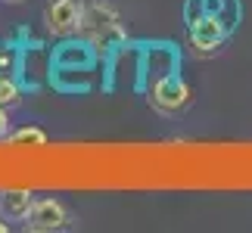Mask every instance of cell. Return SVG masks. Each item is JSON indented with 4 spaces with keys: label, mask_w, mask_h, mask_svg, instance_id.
<instances>
[{
    "label": "cell",
    "mask_w": 252,
    "mask_h": 233,
    "mask_svg": "<svg viewBox=\"0 0 252 233\" xmlns=\"http://www.w3.org/2000/svg\"><path fill=\"white\" fill-rule=\"evenodd\" d=\"M9 230V224H6V221H0V233H6Z\"/></svg>",
    "instance_id": "obj_9"
},
{
    "label": "cell",
    "mask_w": 252,
    "mask_h": 233,
    "mask_svg": "<svg viewBox=\"0 0 252 233\" xmlns=\"http://www.w3.org/2000/svg\"><path fill=\"white\" fill-rule=\"evenodd\" d=\"M6 3H22V0H6Z\"/></svg>",
    "instance_id": "obj_10"
},
{
    "label": "cell",
    "mask_w": 252,
    "mask_h": 233,
    "mask_svg": "<svg viewBox=\"0 0 252 233\" xmlns=\"http://www.w3.org/2000/svg\"><path fill=\"white\" fill-rule=\"evenodd\" d=\"M227 34H230V22L221 13H209V9H202L199 16L190 13V41L199 53L218 50L227 41Z\"/></svg>",
    "instance_id": "obj_1"
},
{
    "label": "cell",
    "mask_w": 252,
    "mask_h": 233,
    "mask_svg": "<svg viewBox=\"0 0 252 233\" xmlns=\"http://www.w3.org/2000/svg\"><path fill=\"white\" fill-rule=\"evenodd\" d=\"M19 100H22V93H19V87L13 78H0V106H19Z\"/></svg>",
    "instance_id": "obj_7"
},
{
    "label": "cell",
    "mask_w": 252,
    "mask_h": 233,
    "mask_svg": "<svg viewBox=\"0 0 252 233\" xmlns=\"http://www.w3.org/2000/svg\"><path fill=\"white\" fill-rule=\"evenodd\" d=\"M81 34H87L94 41V47L100 50H109V34H122V25H119V13L106 3H91L84 6V16H81ZM125 37V34H122Z\"/></svg>",
    "instance_id": "obj_2"
},
{
    "label": "cell",
    "mask_w": 252,
    "mask_h": 233,
    "mask_svg": "<svg viewBox=\"0 0 252 233\" xmlns=\"http://www.w3.org/2000/svg\"><path fill=\"white\" fill-rule=\"evenodd\" d=\"M81 16H84V3L81 0H50L44 6V25L47 31L56 37H69L81 28Z\"/></svg>",
    "instance_id": "obj_3"
},
{
    "label": "cell",
    "mask_w": 252,
    "mask_h": 233,
    "mask_svg": "<svg viewBox=\"0 0 252 233\" xmlns=\"http://www.w3.org/2000/svg\"><path fill=\"white\" fill-rule=\"evenodd\" d=\"M6 140L9 143H34V146H44V143H47V134L41 128H22V131L9 134Z\"/></svg>",
    "instance_id": "obj_6"
},
{
    "label": "cell",
    "mask_w": 252,
    "mask_h": 233,
    "mask_svg": "<svg viewBox=\"0 0 252 233\" xmlns=\"http://www.w3.org/2000/svg\"><path fill=\"white\" fill-rule=\"evenodd\" d=\"M69 224H72L69 208H65L60 199H53V196H47V199H34L32 215L25 218V230H34V233L65 230Z\"/></svg>",
    "instance_id": "obj_4"
},
{
    "label": "cell",
    "mask_w": 252,
    "mask_h": 233,
    "mask_svg": "<svg viewBox=\"0 0 252 233\" xmlns=\"http://www.w3.org/2000/svg\"><path fill=\"white\" fill-rule=\"evenodd\" d=\"M9 137V115H6V106H0V140Z\"/></svg>",
    "instance_id": "obj_8"
},
{
    "label": "cell",
    "mask_w": 252,
    "mask_h": 233,
    "mask_svg": "<svg viewBox=\"0 0 252 233\" xmlns=\"http://www.w3.org/2000/svg\"><path fill=\"white\" fill-rule=\"evenodd\" d=\"M34 193L32 190H3L0 193V218L6 221H25L32 215Z\"/></svg>",
    "instance_id": "obj_5"
}]
</instances>
